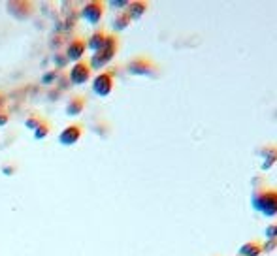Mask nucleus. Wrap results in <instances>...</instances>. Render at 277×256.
<instances>
[{
  "label": "nucleus",
  "mask_w": 277,
  "mask_h": 256,
  "mask_svg": "<svg viewBox=\"0 0 277 256\" xmlns=\"http://www.w3.org/2000/svg\"><path fill=\"white\" fill-rule=\"evenodd\" d=\"M253 205L257 211H260L266 217H275L277 215V191L266 187L259 191L253 198Z\"/></svg>",
  "instance_id": "obj_1"
},
{
  "label": "nucleus",
  "mask_w": 277,
  "mask_h": 256,
  "mask_svg": "<svg viewBox=\"0 0 277 256\" xmlns=\"http://www.w3.org/2000/svg\"><path fill=\"white\" fill-rule=\"evenodd\" d=\"M117 51H119V38H117V36H113V34H109L108 42H106L104 49H100L98 53H93V59L89 60L90 68H93V70H95V68H97V70L104 68L109 60L113 59Z\"/></svg>",
  "instance_id": "obj_2"
},
{
  "label": "nucleus",
  "mask_w": 277,
  "mask_h": 256,
  "mask_svg": "<svg viewBox=\"0 0 277 256\" xmlns=\"http://www.w3.org/2000/svg\"><path fill=\"white\" fill-rule=\"evenodd\" d=\"M127 68L134 76H151L153 72L157 70V64H155L153 59H149V57L138 55V57H134V59L128 62Z\"/></svg>",
  "instance_id": "obj_3"
},
{
  "label": "nucleus",
  "mask_w": 277,
  "mask_h": 256,
  "mask_svg": "<svg viewBox=\"0 0 277 256\" xmlns=\"http://www.w3.org/2000/svg\"><path fill=\"white\" fill-rule=\"evenodd\" d=\"M115 87V78L111 72H100L97 78L93 79V90L98 96H109Z\"/></svg>",
  "instance_id": "obj_4"
},
{
  "label": "nucleus",
  "mask_w": 277,
  "mask_h": 256,
  "mask_svg": "<svg viewBox=\"0 0 277 256\" xmlns=\"http://www.w3.org/2000/svg\"><path fill=\"white\" fill-rule=\"evenodd\" d=\"M93 78V68L87 60H79L76 64L72 66V70H70V81L74 85H85L87 81H90Z\"/></svg>",
  "instance_id": "obj_5"
},
{
  "label": "nucleus",
  "mask_w": 277,
  "mask_h": 256,
  "mask_svg": "<svg viewBox=\"0 0 277 256\" xmlns=\"http://www.w3.org/2000/svg\"><path fill=\"white\" fill-rule=\"evenodd\" d=\"M104 6H106V4H104V2H100V0L87 2V4H85V8H83V12H81V15H83V19L87 21V23L98 25L104 17V10H106Z\"/></svg>",
  "instance_id": "obj_6"
},
{
  "label": "nucleus",
  "mask_w": 277,
  "mask_h": 256,
  "mask_svg": "<svg viewBox=\"0 0 277 256\" xmlns=\"http://www.w3.org/2000/svg\"><path fill=\"white\" fill-rule=\"evenodd\" d=\"M83 136V126L78 125V123H74V125L66 126L64 130L59 134V142L62 145H74V143H78Z\"/></svg>",
  "instance_id": "obj_7"
},
{
  "label": "nucleus",
  "mask_w": 277,
  "mask_h": 256,
  "mask_svg": "<svg viewBox=\"0 0 277 256\" xmlns=\"http://www.w3.org/2000/svg\"><path fill=\"white\" fill-rule=\"evenodd\" d=\"M85 49H87V42H85L83 38H74L72 42L68 43L66 48V57L70 60H74V62H79L81 60V57H83Z\"/></svg>",
  "instance_id": "obj_8"
},
{
  "label": "nucleus",
  "mask_w": 277,
  "mask_h": 256,
  "mask_svg": "<svg viewBox=\"0 0 277 256\" xmlns=\"http://www.w3.org/2000/svg\"><path fill=\"white\" fill-rule=\"evenodd\" d=\"M85 106H87V100H85V96L78 95V96H72L66 104V115L70 117H76V115L83 113Z\"/></svg>",
  "instance_id": "obj_9"
},
{
  "label": "nucleus",
  "mask_w": 277,
  "mask_h": 256,
  "mask_svg": "<svg viewBox=\"0 0 277 256\" xmlns=\"http://www.w3.org/2000/svg\"><path fill=\"white\" fill-rule=\"evenodd\" d=\"M108 32H104V30H97V32H93V36L89 38V42H87V48L93 49V53H98L100 49H104L106 42H108Z\"/></svg>",
  "instance_id": "obj_10"
},
{
  "label": "nucleus",
  "mask_w": 277,
  "mask_h": 256,
  "mask_svg": "<svg viewBox=\"0 0 277 256\" xmlns=\"http://www.w3.org/2000/svg\"><path fill=\"white\" fill-rule=\"evenodd\" d=\"M264 250V245L260 243L259 239H253V241H247L240 247V254L241 256H260Z\"/></svg>",
  "instance_id": "obj_11"
},
{
  "label": "nucleus",
  "mask_w": 277,
  "mask_h": 256,
  "mask_svg": "<svg viewBox=\"0 0 277 256\" xmlns=\"http://www.w3.org/2000/svg\"><path fill=\"white\" fill-rule=\"evenodd\" d=\"M147 8H149L147 2H128V12L127 13L130 15V19H138L147 12Z\"/></svg>",
  "instance_id": "obj_12"
},
{
  "label": "nucleus",
  "mask_w": 277,
  "mask_h": 256,
  "mask_svg": "<svg viewBox=\"0 0 277 256\" xmlns=\"http://www.w3.org/2000/svg\"><path fill=\"white\" fill-rule=\"evenodd\" d=\"M262 153H264V164H262V168L268 170V168H271L277 162V147L275 145H266L264 149H262Z\"/></svg>",
  "instance_id": "obj_13"
},
{
  "label": "nucleus",
  "mask_w": 277,
  "mask_h": 256,
  "mask_svg": "<svg viewBox=\"0 0 277 256\" xmlns=\"http://www.w3.org/2000/svg\"><path fill=\"white\" fill-rule=\"evenodd\" d=\"M49 132H51V125H49L48 121L43 119L42 123H40V126H38L36 130H34V137H36V139H42V137L48 136Z\"/></svg>",
  "instance_id": "obj_14"
},
{
  "label": "nucleus",
  "mask_w": 277,
  "mask_h": 256,
  "mask_svg": "<svg viewBox=\"0 0 277 256\" xmlns=\"http://www.w3.org/2000/svg\"><path fill=\"white\" fill-rule=\"evenodd\" d=\"M130 21H132V19H130V15L125 12V13H121V15H117L113 27H115V29H127L128 25H130Z\"/></svg>",
  "instance_id": "obj_15"
},
{
  "label": "nucleus",
  "mask_w": 277,
  "mask_h": 256,
  "mask_svg": "<svg viewBox=\"0 0 277 256\" xmlns=\"http://www.w3.org/2000/svg\"><path fill=\"white\" fill-rule=\"evenodd\" d=\"M42 117H30V119H27V128H30V130H36L38 126H40V123H42Z\"/></svg>",
  "instance_id": "obj_16"
},
{
  "label": "nucleus",
  "mask_w": 277,
  "mask_h": 256,
  "mask_svg": "<svg viewBox=\"0 0 277 256\" xmlns=\"http://www.w3.org/2000/svg\"><path fill=\"white\" fill-rule=\"evenodd\" d=\"M266 236L268 238H277V222H273V224H270V226L266 228Z\"/></svg>",
  "instance_id": "obj_17"
},
{
  "label": "nucleus",
  "mask_w": 277,
  "mask_h": 256,
  "mask_svg": "<svg viewBox=\"0 0 277 256\" xmlns=\"http://www.w3.org/2000/svg\"><path fill=\"white\" fill-rule=\"evenodd\" d=\"M8 121V115H0V125H4Z\"/></svg>",
  "instance_id": "obj_18"
}]
</instances>
